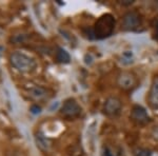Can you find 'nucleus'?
I'll use <instances>...</instances> for the list:
<instances>
[{"label": "nucleus", "mask_w": 158, "mask_h": 156, "mask_svg": "<svg viewBox=\"0 0 158 156\" xmlns=\"http://www.w3.org/2000/svg\"><path fill=\"white\" fill-rule=\"evenodd\" d=\"M141 25V16L136 11H129L123 15L121 29L123 31H135Z\"/></svg>", "instance_id": "nucleus-3"}, {"label": "nucleus", "mask_w": 158, "mask_h": 156, "mask_svg": "<svg viewBox=\"0 0 158 156\" xmlns=\"http://www.w3.org/2000/svg\"><path fill=\"white\" fill-rule=\"evenodd\" d=\"M81 107L74 98H69L63 102L60 109V114L65 118H75L81 113Z\"/></svg>", "instance_id": "nucleus-5"}, {"label": "nucleus", "mask_w": 158, "mask_h": 156, "mask_svg": "<svg viewBox=\"0 0 158 156\" xmlns=\"http://www.w3.org/2000/svg\"><path fill=\"white\" fill-rule=\"evenodd\" d=\"M130 118L132 119V121H134L137 124H146L151 120L147 110L143 107L138 106V104L133 106L131 113H130Z\"/></svg>", "instance_id": "nucleus-7"}, {"label": "nucleus", "mask_w": 158, "mask_h": 156, "mask_svg": "<svg viewBox=\"0 0 158 156\" xmlns=\"http://www.w3.org/2000/svg\"><path fill=\"white\" fill-rule=\"evenodd\" d=\"M155 33H156V36L158 38V22L156 23V27H155Z\"/></svg>", "instance_id": "nucleus-17"}, {"label": "nucleus", "mask_w": 158, "mask_h": 156, "mask_svg": "<svg viewBox=\"0 0 158 156\" xmlns=\"http://www.w3.org/2000/svg\"><path fill=\"white\" fill-rule=\"evenodd\" d=\"M133 3V1L132 0H124V1H121V4H123V6H130V4Z\"/></svg>", "instance_id": "nucleus-15"}, {"label": "nucleus", "mask_w": 158, "mask_h": 156, "mask_svg": "<svg viewBox=\"0 0 158 156\" xmlns=\"http://www.w3.org/2000/svg\"><path fill=\"white\" fill-rule=\"evenodd\" d=\"M134 156H151L152 152L151 150L146 149V148H136L133 151Z\"/></svg>", "instance_id": "nucleus-12"}, {"label": "nucleus", "mask_w": 158, "mask_h": 156, "mask_svg": "<svg viewBox=\"0 0 158 156\" xmlns=\"http://www.w3.org/2000/svg\"><path fill=\"white\" fill-rule=\"evenodd\" d=\"M152 135H153V137H154V139L158 141V127H155L154 129H153Z\"/></svg>", "instance_id": "nucleus-14"}, {"label": "nucleus", "mask_w": 158, "mask_h": 156, "mask_svg": "<svg viewBox=\"0 0 158 156\" xmlns=\"http://www.w3.org/2000/svg\"><path fill=\"white\" fill-rule=\"evenodd\" d=\"M115 29V19L111 14H104L99 17L93 29V35L97 39L111 36Z\"/></svg>", "instance_id": "nucleus-1"}, {"label": "nucleus", "mask_w": 158, "mask_h": 156, "mask_svg": "<svg viewBox=\"0 0 158 156\" xmlns=\"http://www.w3.org/2000/svg\"><path fill=\"white\" fill-rule=\"evenodd\" d=\"M29 95L32 99L36 101H41L44 100L45 98H48L49 94H48V90L45 88H42V86H34L32 88L29 92Z\"/></svg>", "instance_id": "nucleus-9"}, {"label": "nucleus", "mask_w": 158, "mask_h": 156, "mask_svg": "<svg viewBox=\"0 0 158 156\" xmlns=\"http://www.w3.org/2000/svg\"><path fill=\"white\" fill-rule=\"evenodd\" d=\"M117 86L123 91H130L134 89L137 84V77L134 73L130 71H122L117 76Z\"/></svg>", "instance_id": "nucleus-4"}, {"label": "nucleus", "mask_w": 158, "mask_h": 156, "mask_svg": "<svg viewBox=\"0 0 158 156\" xmlns=\"http://www.w3.org/2000/svg\"><path fill=\"white\" fill-rule=\"evenodd\" d=\"M148 102L152 109H158V77L153 79L149 93H148Z\"/></svg>", "instance_id": "nucleus-8"}, {"label": "nucleus", "mask_w": 158, "mask_h": 156, "mask_svg": "<svg viewBox=\"0 0 158 156\" xmlns=\"http://www.w3.org/2000/svg\"><path fill=\"white\" fill-rule=\"evenodd\" d=\"M56 58L61 63H69L71 60L70 54L65 50H63V48H58L57 53H56Z\"/></svg>", "instance_id": "nucleus-11"}, {"label": "nucleus", "mask_w": 158, "mask_h": 156, "mask_svg": "<svg viewBox=\"0 0 158 156\" xmlns=\"http://www.w3.org/2000/svg\"><path fill=\"white\" fill-rule=\"evenodd\" d=\"M122 109V102L118 97L110 96L106 99L102 107L103 113L108 116H116L120 113Z\"/></svg>", "instance_id": "nucleus-6"}, {"label": "nucleus", "mask_w": 158, "mask_h": 156, "mask_svg": "<svg viewBox=\"0 0 158 156\" xmlns=\"http://www.w3.org/2000/svg\"><path fill=\"white\" fill-rule=\"evenodd\" d=\"M10 61H11L12 65L15 69H17L18 71L23 73L31 72L36 66V61L33 59L32 57L20 52L13 53L11 57H10Z\"/></svg>", "instance_id": "nucleus-2"}, {"label": "nucleus", "mask_w": 158, "mask_h": 156, "mask_svg": "<svg viewBox=\"0 0 158 156\" xmlns=\"http://www.w3.org/2000/svg\"><path fill=\"white\" fill-rule=\"evenodd\" d=\"M102 156H118L110 147H103Z\"/></svg>", "instance_id": "nucleus-13"}, {"label": "nucleus", "mask_w": 158, "mask_h": 156, "mask_svg": "<svg viewBox=\"0 0 158 156\" xmlns=\"http://www.w3.org/2000/svg\"><path fill=\"white\" fill-rule=\"evenodd\" d=\"M36 141H37V145L43 151H47L50 148L51 142L50 140L48 139L47 137L44 136L41 133H38L37 136H36Z\"/></svg>", "instance_id": "nucleus-10"}, {"label": "nucleus", "mask_w": 158, "mask_h": 156, "mask_svg": "<svg viewBox=\"0 0 158 156\" xmlns=\"http://www.w3.org/2000/svg\"><path fill=\"white\" fill-rule=\"evenodd\" d=\"M31 110H32L33 113H39V112H40V108H37L36 106L32 107V109H31Z\"/></svg>", "instance_id": "nucleus-16"}]
</instances>
